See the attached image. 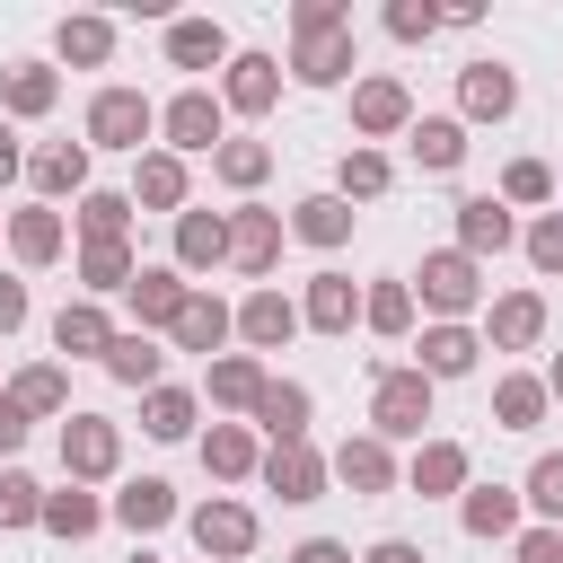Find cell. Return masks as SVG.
Instances as JSON below:
<instances>
[{"label":"cell","mask_w":563,"mask_h":563,"mask_svg":"<svg viewBox=\"0 0 563 563\" xmlns=\"http://www.w3.org/2000/svg\"><path fill=\"white\" fill-rule=\"evenodd\" d=\"M229 26L220 18H167V70H194V88H202V70H229Z\"/></svg>","instance_id":"cell-29"},{"label":"cell","mask_w":563,"mask_h":563,"mask_svg":"<svg viewBox=\"0 0 563 563\" xmlns=\"http://www.w3.org/2000/svg\"><path fill=\"white\" fill-rule=\"evenodd\" d=\"M44 537H62V545H88L97 528H106V501L88 493V484H62V493H44V519H35Z\"/></svg>","instance_id":"cell-41"},{"label":"cell","mask_w":563,"mask_h":563,"mask_svg":"<svg viewBox=\"0 0 563 563\" xmlns=\"http://www.w3.org/2000/svg\"><path fill=\"white\" fill-rule=\"evenodd\" d=\"M194 449H202V475H211V484H246V475L264 466V440H255L246 422H211V431H194Z\"/></svg>","instance_id":"cell-35"},{"label":"cell","mask_w":563,"mask_h":563,"mask_svg":"<svg viewBox=\"0 0 563 563\" xmlns=\"http://www.w3.org/2000/svg\"><path fill=\"white\" fill-rule=\"evenodd\" d=\"M519 255H528V264L554 282V273H563V211H537V220L519 229Z\"/></svg>","instance_id":"cell-50"},{"label":"cell","mask_w":563,"mask_h":563,"mask_svg":"<svg viewBox=\"0 0 563 563\" xmlns=\"http://www.w3.org/2000/svg\"><path fill=\"white\" fill-rule=\"evenodd\" d=\"M255 475H264V493H282V501H325V484H334L317 440H282V449H264Z\"/></svg>","instance_id":"cell-25"},{"label":"cell","mask_w":563,"mask_h":563,"mask_svg":"<svg viewBox=\"0 0 563 563\" xmlns=\"http://www.w3.org/2000/svg\"><path fill=\"white\" fill-rule=\"evenodd\" d=\"M325 475H334L343 493H361V501H378V493H396V484H405L396 449H387V440H369V431H352V440L325 457Z\"/></svg>","instance_id":"cell-17"},{"label":"cell","mask_w":563,"mask_h":563,"mask_svg":"<svg viewBox=\"0 0 563 563\" xmlns=\"http://www.w3.org/2000/svg\"><path fill=\"white\" fill-rule=\"evenodd\" d=\"M70 238H79V246H132V194L88 185V194L70 202Z\"/></svg>","instance_id":"cell-32"},{"label":"cell","mask_w":563,"mask_h":563,"mask_svg":"<svg viewBox=\"0 0 563 563\" xmlns=\"http://www.w3.org/2000/svg\"><path fill=\"white\" fill-rule=\"evenodd\" d=\"M431 396H440V387H431L413 361H378V369H369V440H387V449H396V440H431V431H422V422H431Z\"/></svg>","instance_id":"cell-2"},{"label":"cell","mask_w":563,"mask_h":563,"mask_svg":"<svg viewBox=\"0 0 563 563\" xmlns=\"http://www.w3.org/2000/svg\"><path fill=\"white\" fill-rule=\"evenodd\" d=\"M106 519H114V528H132V537H158L167 519H185V501H176V484H167V475H132V484L106 501Z\"/></svg>","instance_id":"cell-30"},{"label":"cell","mask_w":563,"mask_h":563,"mask_svg":"<svg viewBox=\"0 0 563 563\" xmlns=\"http://www.w3.org/2000/svg\"><path fill=\"white\" fill-rule=\"evenodd\" d=\"M141 563H158V554H141Z\"/></svg>","instance_id":"cell-60"},{"label":"cell","mask_w":563,"mask_h":563,"mask_svg":"<svg viewBox=\"0 0 563 563\" xmlns=\"http://www.w3.org/2000/svg\"><path fill=\"white\" fill-rule=\"evenodd\" d=\"M26 317H35V299H26V282H18V273H0V343H9V334H18Z\"/></svg>","instance_id":"cell-53"},{"label":"cell","mask_w":563,"mask_h":563,"mask_svg":"<svg viewBox=\"0 0 563 563\" xmlns=\"http://www.w3.org/2000/svg\"><path fill=\"white\" fill-rule=\"evenodd\" d=\"M185 537L202 545V563H246V554H255V537H264V519H255V501L211 493V501H194V510H185Z\"/></svg>","instance_id":"cell-6"},{"label":"cell","mask_w":563,"mask_h":563,"mask_svg":"<svg viewBox=\"0 0 563 563\" xmlns=\"http://www.w3.org/2000/svg\"><path fill=\"white\" fill-rule=\"evenodd\" d=\"M361 563H431L413 537H378V545H361Z\"/></svg>","instance_id":"cell-56"},{"label":"cell","mask_w":563,"mask_h":563,"mask_svg":"<svg viewBox=\"0 0 563 563\" xmlns=\"http://www.w3.org/2000/svg\"><path fill=\"white\" fill-rule=\"evenodd\" d=\"M18 176H26V150H18V123H9V114H0V194H9V185H18Z\"/></svg>","instance_id":"cell-57"},{"label":"cell","mask_w":563,"mask_h":563,"mask_svg":"<svg viewBox=\"0 0 563 563\" xmlns=\"http://www.w3.org/2000/svg\"><path fill=\"white\" fill-rule=\"evenodd\" d=\"M457 528H466L475 545H501V537H519V528H528V510H519V484H466V493H457Z\"/></svg>","instance_id":"cell-28"},{"label":"cell","mask_w":563,"mask_h":563,"mask_svg":"<svg viewBox=\"0 0 563 563\" xmlns=\"http://www.w3.org/2000/svg\"><path fill=\"white\" fill-rule=\"evenodd\" d=\"M519 510L537 528H563V449H537L528 475H519Z\"/></svg>","instance_id":"cell-46"},{"label":"cell","mask_w":563,"mask_h":563,"mask_svg":"<svg viewBox=\"0 0 563 563\" xmlns=\"http://www.w3.org/2000/svg\"><path fill=\"white\" fill-rule=\"evenodd\" d=\"M220 141H229V114H220V97L185 79V88L158 106V150H176V158H211Z\"/></svg>","instance_id":"cell-7"},{"label":"cell","mask_w":563,"mask_h":563,"mask_svg":"<svg viewBox=\"0 0 563 563\" xmlns=\"http://www.w3.org/2000/svg\"><path fill=\"white\" fill-rule=\"evenodd\" d=\"M88 150H158V106L141 97V88H123V79H106L97 97H88Z\"/></svg>","instance_id":"cell-3"},{"label":"cell","mask_w":563,"mask_h":563,"mask_svg":"<svg viewBox=\"0 0 563 563\" xmlns=\"http://www.w3.org/2000/svg\"><path fill=\"white\" fill-rule=\"evenodd\" d=\"M352 325H361V282L334 273V264L308 273L299 282V334H352Z\"/></svg>","instance_id":"cell-13"},{"label":"cell","mask_w":563,"mask_h":563,"mask_svg":"<svg viewBox=\"0 0 563 563\" xmlns=\"http://www.w3.org/2000/svg\"><path fill=\"white\" fill-rule=\"evenodd\" d=\"M123 194H132V211H167V220H176V211L194 202V167H185L176 150H141Z\"/></svg>","instance_id":"cell-19"},{"label":"cell","mask_w":563,"mask_h":563,"mask_svg":"<svg viewBox=\"0 0 563 563\" xmlns=\"http://www.w3.org/2000/svg\"><path fill=\"white\" fill-rule=\"evenodd\" d=\"M114 334L123 325L106 317V299H62V317H53V352H70V361H106Z\"/></svg>","instance_id":"cell-37"},{"label":"cell","mask_w":563,"mask_h":563,"mask_svg":"<svg viewBox=\"0 0 563 563\" xmlns=\"http://www.w3.org/2000/svg\"><path fill=\"white\" fill-rule=\"evenodd\" d=\"M114 475H123V422L70 405V422H62V484H114Z\"/></svg>","instance_id":"cell-4"},{"label":"cell","mask_w":563,"mask_h":563,"mask_svg":"<svg viewBox=\"0 0 563 563\" xmlns=\"http://www.w3.org/2000/svg\"><path fill=\"white\" fill-rule=\"evenodd\" d=\"M387 185H396V167H387V150H361V141H352V150H343V167H334V185H325V194H343V202H378V194H387Z\"/></svg>","instance_id":"cell-47"},{"label":"cell","mask_w":563,"mask_h":563,"mask_svg":"<svg viewBox=\"0 0 563 563\" xmlns=\"http://www.w3.org/2000/svg\"><path fill=\"white\" fill-rule=\"evenodd\" d=\"M290 334H299V299H290L282 282H255V290L238 299V343L264 361V352H282Z\"/></svg>","instance_id":"cell-15"},{"label":"cell","mask_w":563,"mask_h":563,"mask_svg":"<svg viewBox=\"0 0 563 563\" xmlns=\"http://www.w3.org/2000/svg\"><path fill=\"white\" fill-rule=\"evenodd\" d=\"M352 220H361V211H352L343 194H299L282 229H290L299 246H317V255H334V246H352Z\"/></svg>","instance_id":"cell-33"},{"label":"cell","mask_w":563,"mask_h":563,"mask_svg":"<svg viewBox=\"0 0 563 563\" xmlns=\"http://www.w3.org/2000/svg\"><path fill=\"white\" fill-rule=\"evenodd\" d=\"M53 106H62V70L53 62H9L0 70V114L9 123H44Z\"/></svg>","instance_id":"cell-31"},{"label":"cell","mask_w":563,"mask_h":563,"mask_svg":"<svg viewBox=\"0 0 563 563\" xmlns=\"http://www.w3.org/2000/svg\"><path fill=\"white\" fill-rule=\"evenodd\" d=\"M361 325H369V334H387V343H413L422 308H413V290L387 273V282H361Z\"/></svg>","instance_id":"cell-40"},{"label":"cell","mask_w":563,"mask_h":563,"mask_svg":"<svg viewBox=\"0 0 563 563\" xmlns=\"http://www.w3.org/2000/svg\"><path fill=\"white\" fill-rule=\"evenodd\" d=\"M0 238H9V255H18L26 273H44V264L70 255V220H62L53 202H18V211L0 220Z\"/></svg>","instance_id":"cell-12"},{"label":"cell","mask_w":563,"mask_h":563,"mask_svg":"<svg viewBox=\"0 0 563 563\" xmlns=\"http://www.w3.org/2000/svg\"><path fill=\"white\" fill-rule=\"evenodd\" d=\"M282 563H361V554H352L343 537H299V545H290Z\"/></svg>","instance_id":"cell-54"},{"label":"cell","mask_w":563,"mask_h":563,"mask_svg":"<svg viewBox=\"0 0 563 563\" xmlns=\"http://www.w3.org/2000/svg\"><path fill=\"white\" fill-rule=\"evenodd\" d=\"M352 9L343 0H290V26H343Z\"/></svg>","instance_id":"cell-55"},{"label":"cell","mask_w":563,"mask_h":563,"mask_svg":"<svg viewBox=\"0 0 563 563\" xmlns=\"http://www.w3.org/2000/svg\"><path fill=\"white\" fill-rule=\"evenodd\" d=\"M308 422H317V396H308L299 378H264V396H255L246 431H255L264 449H282V440H308Z\"/></svg>","instance_id":"cell-24"},{"label":"cell","mask_w":563,"mask_h":563,"mask_svg":"<svg viewBox=\"0 0 563 563\" xmlns=\"http://www.w3.org/2000/svg\"><path fill=\"white\" fill-rule=\"evenodd\" d=\"M70 273H79V299H114V290H132L141 255H132V246H79Z\"/></svg>","instance_id":"cell-45"},{"label":"cell","mask_w":563,"mask_h":563,"mask_svg":"<svg viewBox=\"0 0 563 563\" xmlns=\"http://www.w3.org/2000/svg\"><path fill=\"white\" fill-rule=\"evenodd\" d=\"M44 519V484L26 475V466H0V537H18V528H35Z\"/></svg>","instance_id":"cell-48"},{"label":"cell","mask_w":563,"mask_h":563,"mask_svg":"<svg viewBox=\"0 0 563 563\" xmlns=\"http://www.w3.org/2000/svg\"><path fill=\"white\" fill-rule=\"evenodd\" d=\"M405 123H413V88L396 70H361L352 79V141L378 150V141H405Z\"/></svg>","instance_id":"cell-8"},{"label":"cell","mask_w":563,"mask_h":563,"mask_svg":"<svg viewBox=\"0 0 563 563\" xmlns=\"http://www.w3.org/2000/svg\"><path fill=\"white\" fill-rule=\"evenodd\" d=\"M537 378H545V396H554V405H563V352H554V361H545V369H537Z\"/></svg>","instance_id":"cell-59"},{"label":"cell","mask_w":563,"mask_h":563,"mask_svg":"<svg viewBox=\"0 0 563 563\" xmlns=\"http://www.w3.org/2000/svg\"><path fill=\"white\" fill-rule=\"evenodd\" d=\"M106 378H114V387H141V396H150V387L167 378V352H158V334H132V325H123V334L106 343Z\"/></svg>","instance_id":"cell-43"},{"label":"cell","mask_w":563,"mask_h":563,"mask_svg":"<svg viewBox=\"0 0 563 563\" xmlns=\"http://www.w3.org/2000/svg\"><path fill=\"white\" fill-rule=\"evenodd\" d=\"M554 202H563V185H554Z\"/></svg>","instance_id":"cell-61"},{"label":"cell","mask_w":563,"mask_h":563,"mask_svg":"<svg viewBox=\"0 0 563 563\" xmlns=\"http://www.w3.org/2000/svg\"><path fill=\"white\" fill-rule=\"evenodd\" d=\"M26 431H35V422H26V413L0 396V457H18V449H26Z\"/></svg>","instance_id":"cell-58"},{"label":"cell","mask_w":563,"mask_h":563,"mask_svg":"<svg viewBox=\"0 0 563 563\" xmlns=\"http://www.w3.org/2000/svg\"><path fill=\"white\" fill-rule=\"evenodd\" d=\"M211 97H220V114H246V123H255V114H273V106H282V62H273V53H255V44H238Z\"/></svg>","instance_id":"cell-9"},{"label":"cell","mask_w":563,"mask_h":563,"mask_svg":"<svg viewBox=\"0 0 563 563\" xmlns=\"http://www.w3.org/2000/svg\"><path fill=\"white\" fill-rule=\"evenodd\" d=\"M387 35H396V44H431V35H440V9H431V0H387Z\"/></svg>","instance_id":"cell-51"},{"label":"cell","mask_w":563,"mask_h":563,"mask_svg":"<svg viewBox=\"0 0 563 563\" xmlns=\"http://www.w3.org/2000/svg\"><path fill=\"white\" fill-rule=\"evenodd\" d=\"M53 53H62L70 70H106V62H114V18H97V9L62 18V26H53Z\"/></svg>","instance_id":"cell-42"},{"label":"cell","mask_w":563,"mask_h":563,"mask_svg":"<svg viewBox=\"0 0 563 563\" xmlns=\"http://www.w3.org/2000/svg\"><path fill=\"white\" fill-rule=\"evenodd\" d=\"M475 361H484V334H475V325H422V334H413V369H422L431 387L475 378Z\"/></svg>","instance_id":"cell-27"},{"label":"cell","mask_w":563,"mask_h":563,"mask_svg":"<svg viewBox=\"0 0 563 563\" xmlns=\"http://www.w3.org/2000/svg\"><path fill=\"white\" fill-rule=\"evenodd\" d=\"M211 176H220L238 202H255V185L273 176V141H255V132H229V141L211 150Z\"/></svg>","instance_id":"cell-39"},{"label":"cell","mask_w":563,"mask_h":563,"mask_svg":"<svg viewBox=\"0 0 563 563\" xmlns=\"http://www.w3.org/2000/svg\"><path fill=\"white\" fill-rule=\"evenodd\" d=\"M466 484H475L466 440H413V457H405V493H422V501H457Z\"/></svg>","instance_id":"cell-18"},{"label":"cell","mask_w":563,"mask_h":563,"mask_svg":"<svg viewBox=\"0 0 563 563\" xmlns=\"http://www.w3.org/2000/svg\"><path fill=\"white\" fill-rule=\"evenodd\" d=\"M194 422H202V396H194V387L158 378V387L141 396V431H150V440H194Z\"/></svg>","instance_id":"cell-44"},{"label":"cell","mask_w":563,"mask_h":563,"mask_svg":"<svg viewBox=\"0 0 563 563\" xmlns=\"http://www.w3.org/2000/svg\"><path fill=\"white\" fill-rule=\"evenodd\" d=\"M484 352H537L545 343V290H501V299H484Z\"/></svg>","instance_id":"cell-16"},{"label":"cell","mask_w":563,"mask_h":563,"mask_svg":"<svg viewBox=\"0 0 563 563\" xmlns=\"http://www.w3.org/2000/svg\"><path fill=\"white\" fill-rule=\"evenodd\" d=\"M282 211L273 202H238L229 211V273H246V282H273V264H282Z\"/></svg>","instance_id":"cell-11"},{"label":"cell","mask_w":563,"mask_h":563,"mask_svg":"<svg viewBox=\"0 0 563 563\" xmlns=\"http://www.w3.org/2000/svg\"><path fill=\"white\" fill-rule=\"evenodd\" d=\"M519 114V70L501 53H475L457 70V123H510Z\"/></svg>","instance_id":"cell-10"},{"label":"cell","mask_w":563,"mask_h":563,"mask_svg":"<svg viewBox=\"0 0 563 563\" xmlns=\"http://www.w3.org/2000/svg\"><path fill=\"white\" fill-rule=\"evenodd\" d=\"M493 194H501L510 211H537V202H554V167H545V158H510Z\"/></svg>","instance_id":"cell-49"},{"label":"cell","mask_w":563,"mask_h":563,"mask_svg":"<svg viewBox=\"0 0 563 563\" xmlns=\"http://www.w3.org/2000/svg\"><path fill=\"white\" fill-rule=\"evenodd\" d=\"M26 185H35V202H79L88 194V141H44V150H26Z\"/></svg>","instance_id":"cell-26"},{"label":"cell","mask_w":563,"mask_h":563,"mask_svg":"<svg viewBox=\"0 0 563 563\" xmlns=\"http://www.w3.org/2000/svg\"><path fill=\"white\" fill-rule=\"evenodd\" d=\"M545 413H554V396H545L537 369H501L493 378V431H537Z\"/></svg>","instance_id":"cell-38"},{"label":"cell","mask_w":563,"mask_h":563,"mask_svg":"<svg viewBox=\"0 0 563 563\" xmlns=\"http://www.w3.org/2000/svg\"><path fill=\"white\" fill-rule=\"evenodd\" d=\"M449 220H457V255H475V264L501 255V246H519V211H510L501 194H457Z\"/></svg>","instance_id":"cell-20"},{"label":"cell","mask_w":563,"mask_h":563,"mask_svg":"<svg viewBox=\"0 0 563 563\" xmlns=\"http://www.w3.org/2000/svg\"><path fill=\"white\" fill-rule=\"evenodd\" d=\"M167 343H176V352H202V361H220V352L238 343V308H229L211 282H194V299H185V317L167 325Z\"/></svg>","instance_id":"cell-14"},{"label":"cell","mask_w":563,"mask_h":563,"mask_svg":"<svg viewBox=\"0 0 563 563\" xmlns=\"http://www.w3.org/2000/svg\"><path fill=\"white\" fill-rule=\"evenodd\" d=\"M405 150H413L422 176H457V167H466V123H457V114H413V123H405Z\"/></svg>","instance_id":"cell-36"},{"label":"cell","mask_w":563,"mask_h":563,"mask_svg":"<svg viewBox=\"0 0 563 563\" xmlns=\"http://www.w3.org/2000/svg\"><path fill=\"white\" fill-rule=\"evenodd\" d=\"M123 299H132V334H167V325L185 317V299H194V282H185L176 264H141Z\"/></svg>","instance_id":"cell-22"},{"label":"cell","mask_w":563,"mask_h":563,"mask_svg":"<svg viewBox=\"0 0 563 563\" xmlns=\"http://www.w3.org/2000/svg\"><path fill=\"white\" fill-rule=\"evenodd\" d=\"M26 422H62L70 413V369L62 361H26V369H9V387H0Z\"/></svg>","instance_id":"cell-34"},{"label":"cell","mask_w":563,"mask_h":563,"mask_svg":"<svg viewBox=\"0 0 563 563\" xmlns=\"http://www.w3.org/2000/svg\"><path fill=\"white\" fill-rule=\"evenodd\" d=\"M167 229H176V255H167V264H176L185 282H194V273H220V264H229V211H202V202H185V211H176Z\"/></svg>","instance_id":"cell-21"},{"label":"cell","mask_w":563,"mask_h":563,"mask_svg":"<svg viewBox=\"0 0 563 563\" xmlns=\"http://www.w3.org/2000/svg\"><path fill=\"white\" fill-rule=\"evenodd\" d=\"M264 378H273V369H264L255 352H220V361H202V405L229 413V422H246L255 396H264Z\"/></svg>","instance_id":"cell-23"},{"label":"cell","mask_w":563,"mask_h":563,"mask_svg":"<svg viewBox=\"0 0 563 563\" xmlns=\"http://www.w3.org/2000/svg\"><path fill=\"white\" fill-rule=\"evenodd\" d=\"M405 290H413V308L431 317V325H466L493 290H484V264L475 255H457V246H431L413 273H405Z\"/></svg>","instance_id":"cell-1"},{"label":"cell","mask_w":563,"mask_h":563,"mask_svg":"<svg viewBox=\"0 0 563 563\" xmlns=\"http://www.w3.org/2000/svg\"><path fill=\"white\" fill-rule=\"evenodd\" d=\"M299 88H343V79H361V35H352V18L343 26H290V62H282Z\"/></svg>","instance_id":"cell-5"},{"label":"cell","mask_w":563,"mask_h":563,"mask_svg":"<svg viewBox=\"0 0 563 563\" xmlns=\"http://www.w3.org/2000/svg\"><path fill=\"white\" fill-rule=\"evenodd\" d=\"M510 563H563V528H537V519H528V528L510 537Z\"/></svg>","instance_id":"cell-52"}]
</instances>
